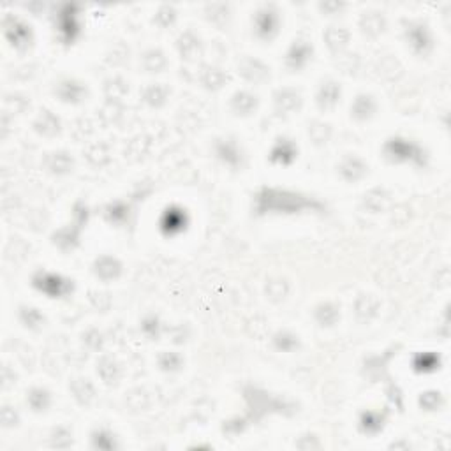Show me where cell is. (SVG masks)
I'll return each instance as SVG.
<instances>
[{
  "label": "cell",
  "instance_id": "1",
  "mask_svg": "<svg viewBox=\"0 0 451 451\" xmlns=\"http://www.w3.org/2000/svg\"><path fill=\"white\" fill-rule=\"evenodd\" d=\"M323 201L304 192L279 187H261L252 200L255 217L264 216H298L304 212H324Z\"/></svg>",
  "mask_w": 451,
  "mask_h": 451
},
{
  "label": "cell",
  "instance_id": "2",
  "mask_svg": "<svg viewBox=\"0 0 451 451\" xmlns=\"http://www.w3.org/2000/svg\"><path fill=\"white\" fill-rule=\"evenodd\" d=\"M383 156L392 164H416L425 166L427 152L416 141L403 136H393L383 145Z\"/></svg>",
  "mask_w": 451,
  "mask_h": 451
},
{
  "label": "cell",
  "instance_id": "3",
  "mask_svg": "<svg viewBox=\"0 0 451 451\" xmlns=\"http://www.w3.org/2000/svg\"><path fill=\"white\" fill-rule=\"evenodd\" d=\"M30 284L36 291L43 293L44 296L52 300L65 298L74 291V282L71 279L60 275V273L48 272V270H39L34 273Z\"/></svg>",
  "mask_w": 451,
  "mask_h": 451
},
{
  "label": "cell",
  "instance_id": "4",
  "mask_svg": "<svg viewBox=\"0 0 451 451\" xmlns=\"http://www.w3.org/2000/svg\"><path fill=\"white\" fill-rule=\"evenodd\" d=\"M2 32H4L9 46L12 50H17V52H27L34 44L32 27L21 18L11 14V12H6L4 18H2Z\"/></svg>",
  "mask_w": 451,
  "mask_h": 451
},
{
  "label": "cell",
  "instance_id": "5",
  "mask_svg": "<svg viewBox=\"0 0 451 451\" xmlns=\"http://www.w3.org/2000/svg\"><path fill=\"white\" fill-rule=\"evenodd\" d=\"M252 32L255 39L272 43L280 32V12L273 4L261 6L252 17Z\"/></svg>",
  "mask_w": 451,
  "mask_h": 451
},
{
  "label": "cell",
  "instance_id": "6",
  "mask_svg": "<svg viewBox=\"0 0 451 451\" xmlns=\"http://www.w3.org/2000/svg\"><path fill=\"white\" fill-rule=\"evenodd\" d=\"M403 39L411 52L418 56H427L434 48V37H432L428 25L423 21H406Z\"/></svg>",
  "mask_w": 451,
  "mask_h": 451
},
{
  "label": "cell",
  "instance_id": "7",
  "mask_svg": "<svg viewBox=\"0 0 451 451\" xmlns=\"http://www.w3.org/2000/svg\"><path fill=\"white\" fill-rule=\"evenodd\" d=\"M213 154H216V157L224 166H228V168L235 169V171L244 169L245 162H247L244 147L233 136L217 138L216 143H213Z\"/></svg>",
  "mask_w": 451,
  "mask_h": 451
},
{
  "label": "cell",
  "instance_id": "8",
  "mask_svg": "<svg viewBox=\"0 0 451 451\" xmlns=\"http://www.w3.org/2000/svg\"><path fill=\"white\" fill-rule=\"evenodd\" d=\"M314 59V44L307 39H295L284 55V65L291 72L304 71Z\"/></svg>",
  "mask_w": 451,
  "mask_h": 451
},
{
  "label": "cell",
  "instance_id": "9",
  "mask_svg": "<svg viewBox=\"0 0 451 451\" xmlns=\"http://www.w3.org/2000/svg\"><path fill=\"white\" fill-rule=\"evenodd\" d=\"M53 94H55L56 99L64 104H81L88 97V87L87 83H83L78 78L65 76L62 80H59L53 87Z\"/></svg>",
  "mask_w": 451,
  "mask_h": 451
},
{
  "label": "cell",
  "instance_id": "10",
  "mask_svg": "<svg viewBox=\"0 0 451 451\" xmlns=\"http://www.w3.org/2000/svg\"><path fill=\"white\" fill-rule=\"evenodd\" d=\"M238 74L251 85H263L272 76L270 65L255 56H244L238 62Z\"/></svg>",
  "mask_w": 451,
  "mask_h": 451
},
{
  "label": "cell",
  "instance_id": "11",
  "mask_svg": "<svg viewBox=\"0 0 451 451\" xmlns=\"http://www.w3.org/2000/svg\"><path fill=\"white\" fill-rule=\"evenodd\" d=\"M337 173H339V176L344 182L356 184V182H361L368 175V164L367 160L361 159L359 156L349 154V156L342 157V160L337 166Z\"/></svg>",
  "mask_w": 451,
  "mask_h": 451
},
{
  "label": "cell",
  "instance_id": "12",
  "mask_svg": "<svg viewBox=\"0 0 451 451\" xmlns=\"http://www.w3.org/2000/svg\"><path fill=\"white\" fill-rule=\"evenodd\" d=\"M298 159V145L288 136H279L270 148L268 160L273 166H291Z\"/></svg>",
  "mask_w": 451,
  "mask_h": 451
},
{
  "label": "cell",
  "instance_id": "13",
  "mask_svg": "<svg viewBox=\"0 0 451 451\" xmlns=\"http://www.w3.org/2000/svg\"><path fill=\"white\" fill-rule=\"evenodd\" d=\"M302 104H304L302 94L293 87L277 88L275 94H273V109L280 116L293 115L302 108Z\"/></svg>",
  "mask_w": 451,
  "mask_h": 451
},
{
  "label": "cell",
  "instance_id": "14",
  "mask_svg": "<svg viewBox=\"0 0 451 451\" xmlns=\"http://www.w3.org/2000/svg\"><path fill=\"white\" fill-rule=\"evenodd\" d=\"M92 272L94 275L97 277L103 282H113V280H118L124 273V264L118 258L109 254H103L99 258H96L92 264Z\"/></svg>",
  "mask_w": 451,
  "mask_h": 451
},
{
  "label": "cell",
  "instance_id": "15",
  "mask_svg": "<svg viewBox=\"0 0 451 451\" xmlns=\"http://www.w3.org/2000/svg\"><path fill=\"white\" fill-rule=\"evenodd\" d=\"M65 12H60L55 17V30L59 32L60 41L64 44H72L80 34L78 17L72 12V6H64Z\"/></svg>",
  "mask_w": 451,
  "mask_h": 451
},
{
  "label": "cell",
  "instance_id": "16",
  "mask_svg": "<svg viewBox=\"0 0 451 451\" xmlns=\"http://www.w3.org/2000/svg\"><path fill=\"white\" fill-rule=\"evenodd\" d=\"M342 97V87L335 80H324L315 92V104L321 112H332Z\"/></svg>",
  "mask_w": 451,
  "mask_h": 451
},
{
  "label": "cell",
  "instance_id": "17",
  "mask_svg": "<svg viewBox=\"0 0 451 451\" xmlns=\"http://www.w3.org/2000/svg\"><path fill=\"white\" fill-rule=\"evenodd\" d=\"M81 231H83V229L74 226L72 222L67 224V226H62V228L56 229L52 235V244L62 252L76 251V249L80 247Z\"/></svg>",
  "mask_w": 451,
  "mask_h": 451
},
{
  "label": "cell",
  "instance_id": "18",
  "mask_svg": "<svg viewBox=\"0 0 451 451\" xmlns=\"http://www.w3.org/2000/svg\"><path fill=\"white\" fill-rule=\"evenodd\" d=\"M229 106H231V112L235 113L236 116H251L258 112L260 108V97L255 96L254 92H249V90H238L231 96V101H229Z\"/></svg>",
  "mask_w": 451,
  "mask_h": 451
},
{
  "label": "cell",
  "instance_id": "19",
  "mask_svg": "<svg viewBox=\"0 0 451 451\" xmlns=\"http://www.w3.org/2000/svg\"><path fill=\"white\" fill-rule=\"evenodd\" d=\"M351 118L356 122H368L377 113V101L372 94H358L351 103Z\"/></svg>",
  "mask_w": 451,
  "mask_h": 451
},
{
  "label": "cell",
  "instance_id": "20",
  "mask_svg": "<svg viewBox=\"0 0 451 451\" xmlns=\"http://www.w3.org/2000/svg\"><path fill=\"white\" fill-rule=\"evenodd\" d=\"M131 204L124 200H115L104 207V220L115 228H124L131 220Z\"/></svg>",
  "mask_w": 451,
  "mask_h": 451
},
{
  "label": "cell",
  "instance_id": "21",
  "mask_svg": "<svg viewBox=\"0 0 451 451\" xmlns=\"http://www.w3.org/2000/svg\"><path fill=\"white\" fill-rule=\"evenodd\" d=\"M324 44L326 48L333 53V55H340L344 50L348 48L351 43V32L346 27H339V25H332L328 27L323 34Z\"/></svg>",
  "mask_w": 451,
  "mask_h": 451
},
{
  "label": "cell",
  "instance_id": "22",
  "mask_svg": "<svg viewBox=\"0 0 451 451\" xmlns=\"http://www.w3.org/2000/svg\"><path fill=\"white\" fill-rule=\"evenodd\" d=\"M44 166L52 175L55 176H67L74 171V157L65 150H56V152L48 154Z\"/></svg>",
  "mask_w": 451,
  "mask_h": 451
},
{
  "label": "cell",
  "instance_id": "23",
  "mask_svg": "<svg viewBox=\"0 0 451 451\" xmlns=\"http://www.w3.org/2000/svg\"><path fill=\"white\" fill-rule=\"evenodd\" d=\"M69 392H71L72 399L76 400V403H80L83 408H88L96 400L97 395L96 384L87 377H74L69 383Z\"/></svg>",
  "mask_w": 451,
  "mask_h": 451
},
{
  "label": "cell",
  "instance_id": "24",
  "mask_svg": "<svg viewBox=\"0 0 451 451\" xmlns=\"http://www.w3.org/2000/svg\"><path fill=\"white\" fill-rule=\"evenodd\" d=\"M32 127L39 136L55 138L59 136L60 131H62V122H60V118L53 112L43 109V112L36 116V120H34Z\"/></svg>",
  "mask_w": 451,
  "mask_h": 451
},
{
  "label": "cell",
  "instance_id": "25",
  "mask_svg": "<svg viewBox=\"0 0 451 451\" xmlns=\"http://www.w3.org/2000/svg\"><path fill=\"white\" fill-rule=\"evenodd\" d=\"M176 52H178L182 60H187V62L196 60L201 53L200 36L192 32V30H185V32L180 34L178 39H176Z\"/></svg>",
  "mask_w": 451,
  "mask_h": 451
},
{
  "label": "cell",
  "instance_id": "26",
  "mask_svg": "<svg viewBox=\"0 0 451 451\" xmlns=\"http://www.w3.org/2000/svg\"><path fill=\"white\" fill-rule=\"evenodd\" d=\"M386 412L384 411H374V409H367L359 415L358 428L361 434L365 435H377L383 432L386 427Z\"/></svg>",
  "mask_w": 451,
  "mask_h": 451
},
{
  "label": "cell",
  "instance_id": "27",
  "mask_svg": "<svg viewBox=\"0 0 451 451\" xmlns=\"http://www.w3.org/2000/svg\"><path fill=\"white\" fill-rule=\"evenodd\" d=\"M359 30L370 39H377L386 30V18L377 11H368L359 18Z\"/></svg>",
  "mask_w": 451,
  "mask_h": 451
},
{
  "label": "cell",
  "instance_id": "28",
  "mask_svg": "<svg viewBox=\"0 0 451 451\" xmlns=\"http://www.w3.org/2000/svg\"><path fill=\"white\" fill-rule=\"evenodd\" d=\"M53 397L48 388L44 386H32L27 392V406L28 409L36 415H43L52 408Z\"/></svg>",
  "mask_w": 451,
  "mask_h": 451
},
{
  "label": "cell",
  "instance_id": "29",
  "mask_svg": "<svg viewBox=\"0 0 451 451\" xmlns=\"http://www.w3.org/2000/svg\"><path fill=\"white\" fill-rule=\"evenodd\" d=\"M141 67L145 69V72L148 74H159V72H164L168 69V56L160 48H148L145 50L143 55L140 59Z\"/></svg>",
  "mask_w": 451,
  "mask_h": 451
},
{
  "label": "cell",
  "instance_id": "30",
  "mask_svg": "<svg viewBox=\"0 0 451 451\" xmlns=\"http://www.w3.org/2000/svg\"><path fill=\"white\" fill-rule=\"evenodd\" d=\"M388 203H390V192L381 187L370 189V191L365 192L364 198H361V208L368 213L384 212Z\"/></svg>",
  "mask_w": 451,
  "mask_h": 451
},
{
  "label": "cell",
  "instance_id": "31",
  "mask_svg": "<svg viewBox=\"0 0 451 451\" xmlns=\"http://www.w3.org/2000/svg\"><path fill=\"white\" fill-rule=\"evenodd\" d=\"M171 90L164 83H150L141 90V101L148 108H162L168 103Z\"/></svg>",
  "mask_w": 451,
  "mask_h": 451
},
{
  "label": "cell",
  "instance_id": "32",
  "mask_svg": "<svg viewBox=\"0 0 451 451\" xmlns=\"http://www.w3.org/2000/svg\"><path fill=\"white\" fill-rule=\"evenodd\" d=\"M97 375L106 386H115L122 377V367L112 356H101L97 361Z\"/></svg>",
  "mask_w": 451,
  "mask_h": 451
},
{
  "label": "cell",
  "instance_id": "33",
  "mask_svg": "<svg viewBox=\"0 0 451 451\" xmlns=\"http://www.w3.org/2000/svg\"><path fill=\"white\" fill-rule=\"evenodd\" d=\"M314 319L321 328H332L340 319V307L333 302H321L314 307Z\"/></svg>",
  "mask_w": 451,
  "mask_h": 451
},
{
  "label": "cell",
  "instance_id": "34",
  "mask_svg": "<svg viewBox=\"0 0 451 451\" xmlns=\"http://www.w3.org/2000/svg\"><path fill=\"white\" fill-rule=\"evenodd\" d=\"M229 74L224 69L220 67H213V65H208L201 71L200 74V81L203 85V88L210 90V92H217L220 88L224 87L226 83H229Z\"/></svg>",
  "mask_w": 451,
  "mask_h": 451
},
{
  "label": "cell",
  "instance_id": "35",
  "mask_svg": "<svg viewBox=\"0 0 451 451\" xmlns=\"http://www.w3.org/2000/svg\"><path fill=\"white\" fill-rule=\"evenodd\" d=\"M90 446H92L94 450H101V451L118 450L120 448L118 435H116L113 430H109V428L99 427L96 428V430H92V434H90Z\"/></svg>",
  "mask_w": 451,
  "mask_h": 451
},
{
  "label": "cell",
  "instance_id": "36",
  "mask_svg": "<svg viewBox=\"0 0 451 451\" xmlns=\"http://www.w3.org/2000/svg\"><path fill=\"white\" fill-rule=\"evenodd\" d=\"M185 226H187V216H185L184 210L169 208V210L164 212L162 220H160V229L166 235H178V233L184 231Z\"/></svg>",
  "mask_w": 451,
  "mask_h": 451
},
{
  "label": "cell",
  "instance_id": "37",
  "mask_svg": "<svg viewBox=\"0 0 451 451\" xmlns=\"http://www.w3.org/2000/svg\"><path fill=\"white\" fill-rule=\"evenodd\" d=\"M18 321L23 324V328L30 330V332H39L41 328L46 324V317L43 312L34 305H21L18 308Z\"/></svg>",
  "mask_w": 451,
  "mask_h": 451
},
{
  "label": "cell",
  "instance_id": "38",
  "mask_svg": "<svg viewBox=\"0 0 451 451\" xmlns=\"http://www.w3.org/2000/svg\"><path fill=\"white\" fill-rule=\"evenodd\" d=\"M381 304L374 295H359L355 302L356 317L359 321H370L377 315Z\"/></svg>",
  "mask_w": 451,
  "mask_h": 451
},
{
  "label": "cell",
  "instance_id": "39",
  "mask_svg": "<svg viewBox=\"0 0 451 451\" xmlns=\"http://www.w3.org/2000/svg\"><path fill=\"white\" fill-rule=\"evenodd\" d=\"M83 154L88 162L96 166V168H103V166L109 164V160H112V150H109L108 145L103 143V141L87 145Z\"/></svg>",
  "mask_w": 451,
  "mask_h": 451
},
{
  "label": "cell",
  "instance_id": "40",
  "mask_svg": "<svg viewBox=\"0 0 451 451\" xmlns=\"http://www.w3.org/2000/svg\"><path fill=\"white\" fill-rule=\"evenodd\" d=\"M333 134L332 125L328 124V122H323V120H312L311 124H308V138H311L312 143L315 147H323L330 141Z\"/></svg>",
  "mask_w": 451,
  "mask_h": 451
},
{
  "label": "cell",
  "instance_id": "41",
  "mask_svg": "<svg viewBox=\"0 0 451 451\" xmlns=\"http://www.w3.org/2000/svg\"><path fill=\"white\" fill-rule=\"evenodd\" d=\"M264 291H266V298L272 300L273 304H279L289 295V282L282 277H272L266 280Z\"/></svg>",
  "mask_w": 451,
  "mask_h": 451
},
{
  "label": "cell",
  "instance_id": "42",
  "mask_svg": "<svg viewBox=\"0 0 451 451\" xmlns=\"http://www.w3.org/2000/svg\"><path fill=\"white\" fill-rule=\"evenodd\" d=\"M273 348L282 353H293L300 348V337L289 330H279L272 337Z\"/></svg>",
  "mask_w": 451,
  "mask_h": 451
},
{
  "label": "cell",
  "instance_id": "43",
  "mask_svg": "<svg viewBox=\"0 0 451 451\" xmlns=\"http://www.w3.org/2000/svg\"><path fill=\"white\" fill-rule=\"evenodd\" d=\"M184 364H185L184 356L176 351H162L159 355V358H157V365H159L160 370L166 372V374H175V372H180L182 370V367H184Z\"/></svg>",
  "mask_w": 451,
  "mask_h": 451
},
{
  "label": "cell",
  "instance_id": "44",
  "mask_svg": "<svg viewBox=\"0 0 451 451\" xmlns=\"http://www.w3.org/2000/svg\"><path fill=\"white\" fill-rule=\"evenodd\" d=\"M74 439H72V430L69 427H64V425H59V427L53 428L50 432L48 444L50 448H55V450H67V448L72 446Z\"/></svg>",
  "mask_w": 451,
  "mask_h": 451
},
{
  "label": "cell",
  "instance_id": "45",
  "mask_svg": "<svg viewBox=\"0 0 451 451\" xmlns=\"http://www.w3.org/2000/svg\"><path fill=\"white\" fill-rule=\"evenodd\" d=\"M104 92L109 101H120L124 99L125 94L129 92V85L124 78L113 76L104 81Z\"/></svg>",
  "mask_w": 451,
  "mask_h": 451
},
{
  "label": "cell",
  "instance_id": "46",
  "mask_svg": "<svg viewBox=\"0 0 451 451\" xmlns=\"http://www.w3.org/2000/svg\"><path fill=\"white\" fill-rule=\"evenodd\" d=\"M207 20L217 27H224L231 18V9L228 4H210L207 6Z\"/></svg>",
  "mask_w": 451,
  "mask_h": 451
},
{
  "label": "cell",
  "instance_id": "47",
  "mask_svg": "<svg viewBox=\"0 0 451 451\" xmlns=\"http://www.w3.org/2000/svg\"><path fill=\"white\" fill-rule=\"evenodd\" d=\"M150 402H152L150 395H148L145 390H141V388L132 390V392H129L127 397H125V403H127L132 411H147V409L150 408Z\"/></svg>",
  "mask_w": 451,
  "mask_h": 451
},
{
  "label": "cell",
  "instance_id": "48",
  "mask_svg": "<svg viewBox=\"0 0 451 451\" xmlns=\"http://www.w3.org/2000/svg\"><path fill=\"white\" fill-rule=\"evenodd\" d=\"M141 332L150 340H157L160 337V333H162V323H160L157 315H147V317H143V321H141Z\"/></svg>",
  "mask_w": 451,
  "mask_h": 451
},
{
  "label": "cell",
  "instance_id": "49",
  "mask_svg": "<svg viewBox=\"0 0 451 451\" xmlns=\"http://www.w3.org/2000/svg\"><path fill=\"white\" fill-rule=\"evenodd\" d=\"M176 18H178V12H176V9L173 8V6L166 4V6H160V8L157 9L156 17H154V21H156L160 28H169L175 25Z\"/></svg>",
  "mask_w": 451,
  "mask_h": 451
},
{
  "label": "cell",
  "instance_id": "50",
  "mask_svg": "<svg viewBox=\"0 0 451 451\" xmlns=\"http://www.w3.org/2000/svg\"><path fill=\"white\" fill-rule=\"evenodd\" d=\"M104 342H106V340H104L103 332H99L97 328H90V330H87V332L83 333V344L88 351H103Z\"/></svg>",
  "mask_w": 451,
  "mask_h": 451
},
{
  "label": "cell",
  "instance_id": "51",
  "mask_svg": "<svg viewBox=\"0 0 451 451\" xmlns=\"http://www.w3.org/2000/svg\"><path fill=\"white\" fill-rule=\"evenodd\" d=\"M88 220H90V208L85 201H76L72 207V224L78 228H87Z\"/></svg>",
  "mask_w": 451,
  "mask_h": 451
},
{
  "label": "cell",
  "instance_id": "52",
  "mask_svg": "<svg viewBox=\"0 0 451 451\" xmlns=\"http://www.w3.org/2000/svg\"><path fill=\"white\" fill-rule=\"evenodd\" d=\"M0 423H2V427H4L6 430L18 427V425H20V415H18L17 408H12L9 403H4L2 409H0Z\"/></svg>",
  "mask_w": 451,
  "mask_h": 451
},
{
  "label": "cell",
  "instance_id": "53",
  "mask_svg": "<svg viewBox=\"0 0 451 451\" xmlns=\"http://www.w3.org/2000/svg\"><path fill=\"white\" fill-rule=\"evenodd\" d=\"M443 395L439 392H425L419 395V406L425 411H437V409L443 408Z\"/></svg>",
  "mask_w": 451,
  "mask_h": 451
},
{
  "label": "cell",
  "instance_id": "54",
  "mask_svg": "<svg viewBox=\"0 0 451 451\" xmlns=\"http://www.w3.org/2000/svg\"><path fill=\"white\" fill-rule=\"evenodd\" d=\"M90 302H92L94 305H96L99 311H106V307L103 305V302H106V304H112V298H109L108 293H92L90 295Z\"/></svg>",
  "mask_w": 451,
  "mask_h": 451
},
{
  "label": "cell",
  "instance_id": "55",
  "mask_svg": "<svg viewBox=\"0 0 451 451\" xmlns=\"http://www.w3.org/2000/svg\"><path fill=\"white\" fill-rule=\"evenodd\" d=\"M319 8H321V11L326 12V14H335L337 11L339 12L342 11L346 6L340 4V2H324V4H319Z\"/></svg>",
  "mask_w": 451,
  "mask_h": 451
}]
</instances>
